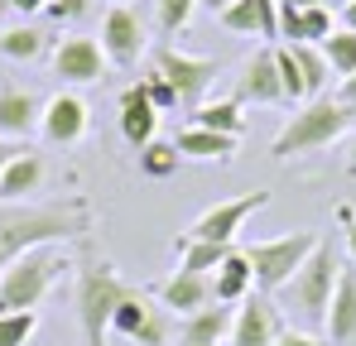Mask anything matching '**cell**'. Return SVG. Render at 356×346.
<instances>
[{
    "label": "cell",
    "instance_id": "obj_41",
    "mask_svg": "<svg viewBox=\"0 0 356 346\" xmlns=\"http://www.w3.org/2000/svg\"><path fill=\"white\" fill-rule=\"evenodd\" d=\"M280 5H294V10H313V5H327V0H280Z\"/></svg>",
    "mask_w": 356,
    "mask_h": 346
},
{
    "label": "cell",
    "instance_id": "obj_10",
    "mask_svg": "<svg viewBox=\"0 0 356 346\" xmlns=\"http://www.w3.org/2000/svg\"><path fill=\"white\" fill-rule=\"evenodd\" d=\"M149 49V34H145V19L130 10V5H111L102 15V53L111 67H135Z\"/></svg>",
    "mask_w": 356,
    "mask_h": 346
},
{
    "label": "cell",
    "instance_id": "obj_27",
    "mask_svg": "<svg viewBox=\"0 0 356 346\" xmlns=\"http://www.w3.org/2000/svg\"><path fill=\"white\" fill-rule=\"evenodd\" d=\"M178 164H183V154H178V145H169V140H149L140 149V173L145 178H174Z\"/></svg>",
    "mask_w": 356,
    "mask_h": 346
},
{
    "label": "cell",
    "instance_id": "obj_13",
    "mask_svg": "<svg viewBox=\"0 0 356 346\" xmlns=\"http://www.w3.org/2000/svg\"><path fill=\"white\" fill-rule=\"evenodd\" d=\"M236 101L284 106V87H280V67H275V44L245 58V67H241V77H236Z\"/></svg>",
    "mask_w": 356,
    "mask_h": 346
},
{
    "label": "cell",
    "instance_id": "obj_44",
    "mask_svg": "<svg viewBox=\"0 0 356 346\" xmlns=\"http://www.w3.org/2000/svg\"><path fill=\"white\" fill-rule=\"evenodd\" d=\"M347 154H352V159H347V164H352V173H356V140H352V149H347Z\"/></svg>",
    "mask_w": 356,
    "mask_h": 346
},
{
    "label": "cell",
    "instance_id": "obj_8",
    "mask_svg": "<svg viewBox=\"0 0 356 346\" xmlns=\"http://www.w3.org/2000/svg\"><path fill=\"white\" fill-rule=\"evenodd\" d=\"M270 207V192H241V197H227L217 207H207L193 226H188V240H217V245H236V236L245 231V222Z\"/></svg>",
    "mask_w": 356,
    "mask_h": 346
},
{
    "label": "cell",
    "instance_id": "obj_19",
    "mask_svg": "<svg viewBox=\"0 0 356 346\" xmlns=\"http://www.w3.org/2000/svg\"><path fill=\"white\" fill-rule=\"evenodd\" d=\"M44 173H49L44 154H39V149H24L10 169L0 173V202H5V207H15V202L34 197V192L44 188Z\"/></svg>",
    "mask_w": 356,
    "mask_h": 346
},
{
    "label": "cell",
    "instance_id": "obj_30",
    "mask_svg": "<svg viewBox=\"0 0 356 346\" xmlns=\"http://www.w3.org/2000/svg\"><path fill=\"white\" fill-rule=\"evenodd\" d=\"M39 332V313H0V346H29Z\"/></svg>",
    "mask_w": 356,
    "mask_h": 346
},
{
    "label": "cell",
    "instance_id": "obj_25",
    "mask_svg": "<svg viewBox=\"0 0 356 346\" xmlns=\"http://www.w3.org/2000/svg\"><path fill=\"white\" fill-rule=\"evenodd\" d=\"M49 49V34L34 29V24H15V29H0V58H15V63H29Z\"/></svg>",
    "mask_w": 356,
    "mask_h": 346
},
{
    "label": "cell",
    "instance_id": "obj_37",
    "mask_svg": "<svg viewBox=\"0 0 356 346\" xmlns=\"http://www.w3.org/2000/svg\"><path fill=\"white\" fill-rule=\"evenodd\" d=\"M337 101H342L347 111H356V72H352V77H342V82H337Z\"/></svg>",
    "mask_w": 356,
    "mask_h": 346
},
{
    "label": "cell",
    "instance_id": "obj_40",
    "mask_svg": "<svg viewBox=\"0 0 356 346\" xmlns=\"http://www.w3.org/2000/svg\"><path fill=\"white\" fill-rule=\"evenodd\" d=\"M197 5H202V10H212V15H222V10H227L232 0H197Z\"/></svg>",
    "mask_w": 356,
    "mask_h": 346
},
{
    "label": "cell",
    "instance_id": "obj_16",
    "mask_svg": "<svg viewBox=\"0 0 356 346\" xmlns=\"http://www.w3.org/2000/svg\"><path fill=\"white\" fill-rule=\"evenodd\" d=\"M39 115H44V101L24 87H5L0 92V140H19L29 145V135L39 130Z\"/></svg>",
    "mask_w": 356,
    "mask_h": 346
},
{
    "label": "cell",
    "instance_id": "obj_42",
    "mask_svg": "<svg viewBox=\"0 0 356 346\" xmlns=\"http://www.w3.org/2000/svg\"><path fill=\"white\" fill-rule=\"evenodd\" d=\"M347 255L356 260V226H347Z\"/></svg>",
    "mask_w": 356,
    "mask_h": 346
},
{
    "label": "cell",
    "instance_id": "obj_33",
    "mask_svg": "<svg viewBox=\"0 0 356 346\" xmlns=\"http://www.w3.org/2000/svg\"><path fill=\"white\" fill-rule=\"evenodd\" d=\"M140 87H145V97L154 101V111H174V106H178V92L169 87V82H164V77H159V72H149Z\"/></svg>",
    "mask_w": 356,
    "mask_h": 346
},
{
    "label": "cell",
    "instance_id": "obj_36",
    "mask_svg": "<svg viewBox=\"0 0 356 346\" xmlns=\"http://www.w3.org/2000/svg\"><path fill=\"white\" fill-rule=\"evenodd\" d=\"M24 149H29V145H19V140H0V173L10 169V164H15Z\"/></svg>",
    "mask_w": 356,
    "mask_h": 346
},
{
    "label": "cell",
    "instance_id": "obj_4",
    "mask_svg": "<svg viewBox=\"0 0 356 346\" xmlns=\"http://www.w3.org/2000/svg\"><path fill=\"white\" fill-rule=\"evenodd\" d=\"M63 270H67V255L58 245H39L10 260L0 270V313H34L49 298V288L58 284Z\"/></svg>",
    "mask_w": 356,
    "mask_h": 346
},
{
    "label": "cell",
    "instance_id": "obj_7",
    "mask_svg": "<svg viewBox=\"0 0 356 346\" xmlns=\"http://www.w3.org/2000/svg\"><path fill=\"white\" fill-rule=\"evenodd\" d=\"M154 72L178 92V106L197 111L202 97H207V87L217 82L222 63L217 58H193V53H183V49H174V44H159L154 49Z\"/></svg>",
    "mask_w": 356,
    "mask_h": 346
},
{
    "label": "cell",
    "instance_id": "obj_17",
    "mask_svg": "<svg viewBox=\"0 0 356 346\" xmlns=\"http://www.w3.org/2000/svg\"><path fill=\"white\" fill-rule=\"evenodd\" d=\"M227 29L236 34H260V39H280V0H232L222 15H217Z\"/></svg>",
    "mask_w": 356,
    "mask_h": 346
},
{
    "label": "cell",
    "instance_id": "obj_24",
    "mask_svg": "<svg viewBox=\"0 0 356 346\" xmlns=\"http://www.w3.org/2000/svg\"><path fill=\"white\" fill-rule=\"evenodd\" d=\"M188 125H202V130H222V135H236L245 130V115H241V101L227 97V101H202L197 111H188Z\"/></svg>",
    "mask_w": 356,
    "mask_h": 346
},
{
    "label": "cell",
    "instance_id": "obj_39",
    "mask_svg": "<svg viewBox=\"0 0 356 346\" xmlns=\"http://www.w3.org/2000/svg\"><path fill=\"white\" fill-rule=\"evenodd\" d=\"M342 29H356V0L342 5Z\"/></svg>",
    "mask_w": 356,
    "mask_h": 346
},
{
    "label": "cell",
    "instance_id": "obj_43",
    "mask_svg": "<svg viewBox=\"0 0 356 346\" xmlns=\"http://www.w3.org/2000/svg\"><path fill=\"white\" fill-rule=\"evenodd\" d=\"M5 15H10V0H0V24H5Z\"/></svg>",
    "mask_w": 356,
    "mask_h": 346
},
{
    "label": "cell",
    "instance_id": "obj_12",
    "mask_svg": "<svg viewBox=\"0 0 356 346\" xmlns=\"http://www.w3.org/2000/svg\"><path fill=\"white\" fill-rule=\"evenodd\" d=\"M87 130H92V111H87V101H82V97L58 92V97H49V101H44L39 135H44L49 145H77V140H87Z\"/></svg>",
    "mask_w": 356,
    "mask_h": 346
},
{
    "label": "cell",
    "instance_id": "obj_18",
    "mask_svg": "<svg viewBox=\"0 0 356 346\" xmlns=\"http://www.w3.org/2000/svg\"><path fill=\"white\" fill-rule=\"evenodd\" d=\"M232 318H236V308H227V303H212V308H202V313H193V318H178V346H217L232 337Z\"/></svg>",
    "mask_w": 356,
    "mask_h": 346
},
{
    "label": "cell",
    "instance_id": "obj_29",
    "mask_svg": "<svg viewBox=\"0 0 356 346\" xmlns=\"http://www.w3.org/2000/svg\"><path fill=\"white\" fill-rule=\"evenodd\" d=\"M275 67H280V87H284V106H303L308 101V87L298 77V63L289 44H275Z\"/></svg>",
    "mask_w": 356,
    "mask_h": 346
},
{
    "label": "cell",
    "instance_id": "obj_21",
    "mask_svg": "<svg viewBox=\"0 0 356 346\" xmlns=\"http://www.w3.org/2000/svg\"><path fill=\"white\" fill-rule=\"evenodd\" d=\"M255 293V270H250V260H245V250H232L227 260H222V270L212 274V298L217 303H227V308H236L241 298H250Z\"/></svg>",
    "mask_w": 356,
    "mask_h": 346
},
{
    "label": "cell",
    "instance_id": "obj_32",
    "mask_svg": "<svg viewBox=\"0 0 356 346\" xmlns=\"http://www.w3.org/2000/svg\"><path fill=\"white\" fill-rule=\"evenodd\" d=\"M193 10H197V0H159V29H164V34H178V29H188Z\"/></svg>",
    "mask_w": 356,
    "mask_h": 346
},
{
    "label": "cell",
    "instance_id": "obj_11",
    "mask_svg": "<svg viewBox=\"0 0 356 346\" xmlns=\"http://www.w3.org/2000/svg\"><path fill=\"white\" fill-rule=\"evenodd\" d=\"M106 53H102V44L97 39H87V34H72V39H58V49H54V72H58L63 82H72V87H87V82H102L106 77Z\"/></svg>",
    "mask_w": 356,
    "mask_h": 346
},
{
    "label": "cell",
    "instance_id": "obj_15",
    "mask_svg": "<svg viewBox=\"0 0 356 346\" xmlns=\"http://www.w3.org/2000/svg\"><path fill=\"white\" fill-rule=\"evenodd\" d=\"M120 135H125L130 149H145L149 140H159V111H154V101L145 97L140 82L120 92Z\"/></svg>",
    "mask_w": 356,
    "mask_h": 346
},
{
    "label": "cell",
    "instance_id": "obj_1",
    "mask_svg": "<svg viewBox=\"0 0 356 346\" xmlns=\"http://www.w3.org/2000/svg\"><path fill=\"white\" fill-rule=\"evenodd\" d=\"M87 231H92L87 197L44 202V207H0V270L10 260H19L24 250L58 245L67 236H87Z\"/></svg>",
    "mask_w": 356,
    "mask_h": 346
},
{
    "label": "cell",
    "instance_id": "obj_34",
    "mask_svg": "<svg viewBox=\"0 0 356 346\" xmlns=\"http://www.w3.org/2000/svg\"><path fill=\"white\" fill-rule=\"evenodd\" d=\"M92 10V0H49L44 5V15L54 19V24H72V19H82Z\"/></svg>",
    "mask_w": 356,
    "mask_h": 346
},
{
    "label": "cell",
    "instance_id": "obj_28",
    "mask_svg": "<svg viewBox=\"0 0 356 346\" xmlns=\"http://www.w3.org/2000/svg\"><path fill=\"white\" fill-rule=\"evenodd\" d=\"M323 58H327V67H332L337 82L352 77L356 72V29H332V39L323 44Z\"/></svg>",
    "mask_w": 356,
    "mask_h": 346
},
{
    "label": "cell",
    "instance_id": "obj_6",
    "mask_svg": "<svg viewBox=\"0 0 356 346\" xmlns=\"http://www.w3.org/2000/svg\"><path fill=\"white\" fill-rule=\"evenodd\" d=\"M125 293H130V284L120 279L111 265H87V270L77 274V322H82L87 346H106L111 313L120 308Z\"/></svg>",
    "mask_w": 356,
    "mask_h": 346
},
{
    "label": "cell",
    "instance_id": "obj_3",
    "mask_svg": "<svg viewBox=\"0 0 356 346\" xmlns=\"http://www.w3.org/2000/svg\"><path fill=\"white\" fill-rule=\"evenodd\" d=\"M352 125H356V111H347L337 97H313V101H303V106L284 120V130L275 135L270 154L284 164V159H298V154L327 149V145H337Z\"/></svg>",
    "mask_w": 356,
    "mask_h": 346
},
{
    "label": "cell",
    "instance_id": "obj_20",
    "mask_svg": "<svg viewBox=\"0 0 356 346\" xmlns=\"http://www.w3.org/2000/svg\"><path fill=\"white\" fill-rule=\"evenodd\" d=\"M327 342H352L356 337V270H342L337 274V288H332V308H327V327H323Z\"/></svg>",
    "mask_w": 356,
    "mask_h": 346
},
{
    "label": "cell",
    "instance_id": "obj_35",
    "mask_svg": "<svg viewBox=\"0 0 356 346\" xmlns=\"http://www.w3.org/2000/svg\"><path fill=\"white\" fill-rule=\"evenodd\" d=\"M275 346H327V337H318V332H298V327H284Z\"/></svg>",
    "mask_w": 356,
    "mask_h": 346
},
{
    "label": "cell",
    "instance_id": "obj_2",
    "mask_svg": "<svg viewBox=\"0 0 356 346\" xmlns=\"http://www.w3.org/2000/svg\"><path fill=\"white\" fill-rule=\"evenodd\" d=\"M337 274H342V265H337L332 236H323L318 250L303 260V270L280 288V313L289 318V327H298V332H318V337H323V327H327V308H332V288H337Z\"/></svg>",
    "mask_w": 356,
    "mask_h": 346
},
{
    "label": "cell",
    "instance_id": "obj_22",
    "mask_svg": "<svg viewBox=\"0 0 356 346\" xmlns=\"http://www.w3.org/2000/svg\"><path fill=\"white\" fill-rule=\"evenodd\" d=\"M178 154L183 159H232L236 154V135H222V130H202V125H183L178 130Z\"/></svg>",
    "mask_w": 356,
    "mask_h": 346
},
{
    "label": "cell",
    "instance_id": "obj_14",
    "mask_svg": "<svg viewBox=\"0 0 356 346\" xmlns=\"http://www.w3.org/2000/svg\"><path fill=\"white\" fill-rule=\"evenodd\" d=\"M154 298H159V308L169 318H193V313L217 303L212 298V274H188V270H174L164 284L154 288Z\"/></svg>",
    "mask_w": 356,
    "mask_h": 346
},
{
    "label": "cell",
    "instance_id": "obj_38",
    "mask_svg": "<svg viewBox=\"0 0 356 346\" xmlns=\"http://www.w3.org/2000/svg\"><path fill=\"white\" fill-rule=\"evenodd\" d=\"M44 5H49V0H10V10H15V15H39Z\"/></svg>",
    "mask_w": 356,
    "mask_h": 346
},
{
    "label": "cell",
    "instance_id": "obj_5",
    "mask_svg": "<svg viewBox=\"0 0 356 346\" xmlns=\"http://www.w3.org/2000/svg\"><path fill=\"white\" fill-rule=\"evenodd\" d=\"M323 231H289V236H275V240H250L241 245L250 270H255V288L260 293H280V288L303 270V260L318 250Z\"/></svg>",
    "mask_w": 356,
    "mask_h": 346
},
{
    "label": "cell",
    "instance_id": "obj_31",
    "mask_svg": "<svg viewBox=\"0 0 356 346\" xmlns=\"http://www.w3.org/2000/svg\"><path fill=\"white\" fill-rule=\"evenodd\" d=\"M327 39H332V10H327V5H313V10H303V44L323 49Z\"/></svg>",
    "mask_w": 356,
    "mask_h": 346
},
{
    "label": "cell",
    "instance_id": "obj_26",
    "mask_svg": "<svg viewBox=\"0 0 356 346\" xmlns=\"http://www.w3.org/2000/svg\"><path fill=\"white\" fill-rule=\"evenodd\" d=\"M289 49H294L298 77H303V87H308V101H313V97H323V87L332 82V67H327L323 49H313V44H289Z\"/></svg>",
    "mask_w": 356,
    "mask_h": 346
},
{
    "label": "cell",
    "instance_id": "obj_9",
    "mask_svg": "<svg viewBox=\"0 0 356 346\" xmlns=\"http://www.w3.org/2000/svg\"><path fill=\"white\" fill-rule=\"evenodd\" d=\"M280 332H284L280 303H275L270 293L255 288L250 298L236 303V318H232V337H227V346H275Z\"/></svg>",
    "mask_w": 356,
    "mask_h": 346
},
{
    "label": "cell",
    "instance_id": "obj_23",
    "mask_svg": "<svg viewBox=\"0 0 356 346\" xmlns=\"http://www.w3.org/2000/svg\"><path fill=\"white\" fill-rule=\"evenodd\" d=\"M236 245H217V240H178V270H188V274H217L222 270V260L232 255Z\"/></svg>",
    "mask_w": 356,
    "mask_h": 346
}]
</instances>
